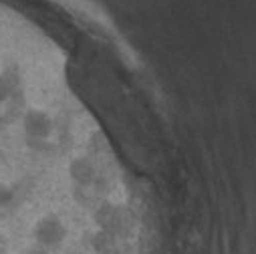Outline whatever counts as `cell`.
I'll use <instances>...</instances> for the list:
<instances>
[{
  "label": "cell",
  "instance_id": "1",
  "mask_svg": "<svg viewBox=\"0 0 256 254\" xmlns=\"http://www.w3.org/2000/svg\"><path fill=\"white\" fill-rule=\"evenodd\" d=\"M32 238L36 240L38 248L54 250L60 248L69 238V226L56 214H44L40 216L32 226Z\"/></svg>",
  "mask_w": 256,
  "mask_h": 254
},
{
  "label": "cell",
  "instance_id": "2",
  "mask_svg": "<svg viewBox=\"0 0 256 254\" xmlns=\"http://www.w3.org/2000/svg\"><path fill=\"white\" fill-rule=\"evenodd\" d=\"M22 254H48V250H44V248H30V250H26Z\"/></svg>",
  "mask_w": 256,
  "mask_h": 254
},
{
  "label": "cell",
  "instance_id": "3",
  "mask_svg": "<svg viewBox=\"0 0 256 254\" xmlns=\"http://www.w3.org/2000/svg\"><path fill=\"white\" fill-rule=\"evenodd\" d=\"M2 246H4V238H2V234H0V252H2Z\"/></svg>",
  "mask_w": 256,
  "mask_h": 254
}]
</instances>
